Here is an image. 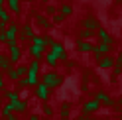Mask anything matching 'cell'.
<instances>
[{"label": "cell", "instance_id": "1", "mask_svg": "<svg viewBox=\"0 0 122 120\" xmlns=\"http://www.w3.org/2000/svg\"><path fill=\"white\" fill-rule=\"evenodd\" d=\"M41 83L47 87L49 91H55V89H59L61 85H63V75L57 73L55 69H51V71H47V73H43Z\"/></svg>", "mask_w": 122, "mask_h": 120}, {"label": "cell", "instance_id": "2", "mask_svg": "<svg viewBox=\"0 0 122 120\" xmlns=\"http://www.w3.org/2000/svg\"><path fill=\"white\" fill-rule=\"evenodd\" d=\"M34 35H36V32H34V28L30 26V24L18 26V37H16V43H18V41L26 43V41H30V40H32Z\"/></svg>", "mask_w": 122, "mask_h": 120}, {"label": "cell", "instance_id": "3", "mask_svg": "<svg viewBox=\"0 0 122 120\" xmlns=\"http://www.w3.org/2000/svg\"><path fill=\"white\" fill-rule=\"evenodd\" d=\"M4 37H6V45H12V43H16V37H18V24L16 22H10L8 26L4 30Z\"/></svg>", "mask_w": 122, "mask_h": 120}, {"label": "cell", "instance_id": "4", "mask_svg": "<svg viewBox=\"0 0 122 120\" xmlns=\"http://www.w3.org/2000/svg\"><path fill=\"white\" fill-rule=\"evenodd\" d=\"M110 51H112V45H110V43H102V41H101L98 45H93V51H91V53H93V57L98 61L102 55H110Z\"/></svg>", "mask_w": 122, "mask_h": 120}, {"label": "cell", "instance_id": "5", "mask_svg": "<svg viewBox=\"0 0 122 120\" xmlns=\"http://www.w3.org/2000/svg\"><path fill=\"white\" fill-rule=\"evenodd\" d=\"M49 47H51L49 51H51V53H53V55H55V57L59 59V63H61V61H67V49H65V45H63V43H59V41H53Z\"/></svg>", "mask_w": 122, "mask_h": 120}, {"label": "cell", "instance_id": "6", "mask_svg": "<svg viewBox=\"0 0 122 120\" xmlns=\"http://www.w3.org/2000/svg\"><path fill=\"white\" fill-rule=\"evenodd\" d=\"M8 59L12 65H18L20 59H22V47L18 45V43H12V45H8Z\"/></svg>", "mask_w": 122, "mask_h": 120}, {"label": "cell", "instance_id": "7", "mask_svg": "<svg viewBox=\"0 0 122 120\" xmlns=\"http://www.w3.org/2000/svg\"><path fill=\"white\" fill-rule=\"evenodd\" d=\"M34 95H36V99H40V100H43V102H45V100L49 99L51 91H49V89L41 83V81H37V85L34 87Z\"/></svg>", "mask_w": 122, "mask_h": 120}, {"label": "cell", "instance_id": "8", "mask_svg": "<svg viewBox=\"0 0 122 120\" xmlns=\"http://www.w3.org/2000/svg\"><path fill=\"white\" fill-rule=\"evenodd\" d=\"M43 53H45V47L36 45V43H30V47H28V55L32 57V59L40 61V59H43Z\"/></svg>", "mask_w": 122, "mask_h": 120}, {"label": "cell", "instance_id": "9", "mask_svg": "<svg viewBox=\"0 0 122 120\" xmlns=\"http://www.w3.org/2000/svg\"><path fill=\"white\" fill-rule=\"evenodd\" d=\"M95 100H98L101 106H102V104H106V106H114V104H116V102H114V99H112L108 93H104V91H98V93L95 95Z\"/></svg>", "mask_w": 122, "mask_h": 120}, {"label": "cell", "instance_id": "10", "mask_svg": "<svg viewBox=\"0 0 122 120\" xmlns=\"http://www.w3.org/2000/svg\"><path fill=\"white\" fill-rule=\"evenodd\" d=\"M81 26H83V30H87V32H97V30L101 28V26H98V22H97V18H93V16L83 18Z\"/></svg>", "mask_w": 122, "mask_h": 120}, {"label": "cell", "instance_id": "11", "mask_svg": "<svg viewBox=\"0 0 122 120\" xmlns=\"http://www.w3.org/2000/svg\"><path fill=\"white\" fill-rule=\"evenodd\" d=\"M101 110V104H98V100H95V99H89L85 104H83V112L85 114H93V112H98Z\"/></svg>", "mask_w": 122, "mask_h": 120}, {"label": "cell", "instance_id": "12", "mask_svg": "<svg viewBox=\"0 0 122 120\" xmlns=\"http://www.w3.org/2000/svg\"><path fill=\"white\" fill-rule=\"evenodd\" d=\"M98 67L101 69H110V67H114V57L112 55H102L98 59Z\"/></svg>", "mask_w": 122, "mask_h": 120}, {"label": "cell", "instance_id": "13", "mask_svg": "<svg viewBox=\"0 0 122 120\" xmlns=\"http://www.w3.org/2000/svg\"><path fill=\"white\" fill-rule=\"evenodd\" d=\"M75 45H77V49H79V51H83V53H91L95 43H91V41H87V40H79L77 43H75Z\"/></svg>", "mask_w": 122, "mask_h": 120}, {"label": "cell", "instance_id": "14", "mask_svg": "<svg viewBox=\"0 0 122 120\" xmlns=\"http://www.w3.org/2000/svg\"><path fill=\"white\" fill-rule=\"evenodd\" d=\"M28 106H30V104H28V100H16V102H14V114H24V112H28Z\"/></svg>", "mask_w": 122, "mask_h": 120}, {"label": "cell", "instance_id": "15", "mask_svg": "<svg viewBox=\"0 0 122 120\" xmlns=\"http://www.w3.org/2000/svg\"><path fill=\"white\" fill-rule=\"evenodd\" d=\"M43 61H45V65H49L51 69H55V67L59 65V59L51 53V51H47V53H43Z\"/></svg>", "mask_w": 122, "mask_h": 120}, {"label": "cell", "instance_id": "16", "mask_svg": "<svg viewBox=\"0 0 122 120\" xmlns=\"http://www.w3.org/2000/svg\"><path fill=\"white\" fill-rule=\"evenodd\" d=\"M0 114H2V118H8L10 114H14V102H8V100H6L2 106H0Z\"/></svg>", "mask_w": 122, "mask_h": 120}, {"label": "cell", "instance_id": "17", "mask_svg": "<svg viewBox=\"0 0 122 120\" xmlns=\"http://www.w3.org/2000/svg\"><path fill=\"white\" fill-rule=\"evenodd\" d=\"M97 34H98V40H101L102 43H110V45H112V35L106 32L104 28H98V30H97Z\"/></svg>", "mask_w": 122, "mask_h": 120}, {"label": "cell", "instance_id": "18", "mask_svg": "<svg viewBox=\"0 0 122 120\" xmlns=\"http://www.w3.org/2000/svg\"><path fill=\"white\" fill-rule=\"evenodd\" d=\"M6 4H8V12H12V14H20V10H22L20 0H6Z\"/></svg>", "mask_w": 122, "mask_h": 120}, {"label": "cell", "instance_id": "19", "mask_svg": "<svg viewBox=\"0 0 122 120\" xmlns=\"http://www.w3.org/2000/svg\"><path fill=\"white\" fill-rule=\"evenodd\" d=\"M0 22H2V24H6V26L12 22V14L6 10V8H0Z\"/></svg>", "mask_w": 122, "mask_h": 120}, {"label": "cell", "instance_id": "20", "mask_svg": "<svg viewBox=\"0 0 122 120\" xmlns=\"http://www.w3.org/2000/svg\"><path fill=\"white\" fill-rule=\"evenodd\" d=\"M14 71H16V75H18V79H22V77H26V73H28V63H20L18 67H14Z\"/></svg>", "mask_w": 122, "mask_h": 120}, {"label": "cell", "instance_id": "21", "mask_svg": "<svg viewBox=\"0 0 122 120\" xmlns=\"http://www.w3.org/2000/svg\"><path fill=\"white\" fill-rule=\"evenodd\" d=\"M4 96H6V100H8V102H16V100H20L18 91H6V93H4Z\"/></svg>", "mask_w": 122, "mask_h": 120}, {"label": "cell", "instance_id": "22", "mask_svg": "<svg viewBox=\"0 0 122 120\" xmlns=\"http://www.w3.org/2000/svg\"><path fill=\"white\" fill-rule=\"evenodd\" d=\"M12 63H10V59L8 57H2V61H0V71H2V73H6V71H8V69H12Z\"/></svg>", "mask_w": 122, "mask_h": 120}, {"label": "cell", "instance_id": "23", "mask_svg": "<svg viewBox=\"0 0 122 120\" xmlns=\"http://www.w3.org/2000/svg\"><path fill=\"white\" fill-rule=\"evenodd\" d=\"M59 12H61V16H63V18H67V16H71V14H73V6L71 4H63Z\"/></svg>", "mask_w": 122, "mask_h": 120}, {"label": "cell", "instance_id": "24", "mask_svg": "<svg viewBox=\"0 0 122 120\" xmlns=\"http://www.w3.org/2000/svg\"><path fill=\"white\" fill-rule=\"evenodd\" d=\"M59 116H61V120H67V116H69V102H65V104H61V110H59Z\"/></svg>", "mask_w": 122, "mask_h": 120}, {"label": "cell", "instance_id": "25", "mask_svg": "<svg viewBox=\"0 0 122 120\" xmlns=\"http://www.w3.org/2000/svg\"><path fill=\"white\" fill-rule=\"evenodd\" d=\"M36 22H37V26H43V28H49V26H51V24H49V20H47V18H43V16H37Z\"/></svg>", "mask_w": 122, "mask_h": 120}, {"label": "cell", "instance_id": "26", "mask_svg": "<svg viewBox=\"0 0 122 120\" xmlns=\"http://www.w3.org/2000/svg\"><path fill=\"white\" fill-rule=\"evenodd\" d=\"M91 37H93V32H87V30H81V40H87V41H91Z\"/></svg>", "mask_w": 122, "mask_h": 120}, {"label": "cell", "instance_id": "27", "mask_svg": "<svg viewBox=\"0 0 122 120\" xmlns=\"http://www.w3.org/2000/svg\"><path fill=\"white\" fill-rule=\"evenodd\" d=\"M53 41H55V40H53L51 35H43V47H47V45H51Z\"/></svg>", "mask_w": 122, "mask_h": 120}, {"label": "cell", "instance_id": "28", "mask_svg": "<svg viewBox=\"0 0 122 120\" xmlns=\"http://www.w3.org/2000/svg\"><path fill=\"white\" fill-rule=\"evenodd\" d=\"M43 114L45 116H53V108L49 106V104H45V106H43Z\"/></svg>", "mask_w": 122, "mask_h": 120}, {"label": "cell", "instance_id": "29", "mask_svg": "<svg viewBox=\"0 0 122 120\" xmlns=\"http://www.w3.org/2000/svg\"><path fill=\"white\" fill-rule=\"evenodd\" d=\"M4 85H6V77H4V73L0 71V93L4 91Z\"/></svg>", "mask_w": 122, "mask_h": 120}, {"label": "cell", "instance_id": "30", "mask_svg": "<svg viewBox=\"0 0 122 120\" xmlns=\"http://www.w3.org/2000/svg\"><path fill=\"white\" fill-rule=\"evenodd\" d=\"M63 20H65V18L61 16V14H57V16H53V22H55V24H61Z\"/></svg>", "mask_w": 122, "mask_h": 120}, {"label": "cell", "instance_id": "31", "mask_svg": "<svg viewBox=\"0 0 122 120\" xmlns=\"http://www.w3.org/2000/svg\"><path fill=\"white\" fill-rule=\"evenodd\" d=\"M6 41V37H4V32H0V43H4Z\"/></svg>", "mask_w": 122, "mask_h": 120}, {"label": "cell", "instance_id": "32", "mask_svg": "<svg viewBox=\"0 0 122 120\" xmlns=\"http://www.w3.org/2000/svg\"><path fill=\"white\" fill-rule=\"evenodd\" d=\"M28 120H40V116H37V114H32V116H30Z\"/></svg>", "mask_w": 122, "mask_h": 120}, {"label": "cell", "instance_id": "33", "mask_svg": "<svg viewBox=\"0 0 122 120\" xmlns=\"http://www.w3.org/2000/svg\"><path fill=\"white\" fill-rule=\"evenodd\" d=\"M4 2H6V0H0V6H2V4H4Z\"/></svg>", "mask_w": 122, "mask_h": 120}, {"label": "cell", "instance_id": "34", "mask_svg": "<svg viewBox=\"0 0 122 120\" xmlns=\"http://www.w3.org/2000/svg\"><path fill=\"white\" fill-rule=\"evenodd\" d=\"M2 57H4V55H0V61H2Z\"/></svg>", "mask_w": 122, "mask_h": 120}, {"label": "cell", "instance_id": "35", "mask_svg": "<svg viewBox=\"0 0 122 120\" xmlns=\"http://www.w3.org/2000/svg\"><path fill=\"white\" fill-rule=\"evenodd\" d=\"M0 106H2V102H0Z\"/></svg>", "mask_w": 122, "mask_h": 120}, {"label": "cell", "instance_id": "36", "mask_svg": "<svg viewBox=\"0 0 122 120\" xmlns=\"http://www.w3.org/2000/svg\"><path fill=\"white\" fill-rule=\"evenodd\" d=\"M2 120H6V118H2Z\"/></svg>", "mask_w": 122, "mask_h": 120}, {"label": "cell", "instance_id": "37", "mask_svg": "<svg viewBox=\"0 0 122 120\" xmlns=\"http://www.w3.org/2000/svg\"><path fill=\"white\" fill-rule=\"evenodd\" d=\"M0 8H2V6H0Z\"/></svg>", "mask_w": 122, "mask_h": 120}, {"label": "cell", "instance_id": "38", "mask_svg": "<svg viewBox=\"0 0 122 120\" xmlns=\"http://www.w3.org/2000/svg\"><path fill=\"white\" fill-rule=\"evenodd\" d=\"M18 120H20V118H18Z\"/></svg>", "mask_w": 122, "mask_h": 120}]
</instances>
